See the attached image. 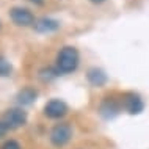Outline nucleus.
<instances>
[{"label": "nucleus", "mask_w": 149, "mask_h": 149, "mask_svg": "<svg viewBox=\"0 0 149 149\" xmlns=\"http://www.w3.org/2000/svg\"><path fill=\"white\" fill-rule=\"evenodd\" d=\"M66 113H68V105L60 99H52L44 105V115L47 118L58 119V118H63Z\"/></svg>", "instance_id": "5"}, {"label": "nucleus", "mask_w": 149, "mask_h": 149, "mask_svg": "<svg viewBox=\"0 0 149 149\" xmlns=\"http://www.w3.org/2000/svg\"><path fill=\"white\" fill-rule=\"evenodd\" d=\"M36 96H38V93H36L33 88H30V86H27V88H24V90H21L17 93V102L21 104V105H30L31 102L36 99Z\"/></svg>", "instance_id": "9"}, {"label": "nucleus", "mask_w": 149, "mask_h": 149, "mask_svg": "<svg viewBox=\"0 0 149 149\" xmlns=\"http://www.w3.org/2000/svg\"><path fill=\"white\" fill-rule=\"evenodd\" d=\"M123 107L126 108L130 115H136L143 110V100L140 99L138 94H134V93H127V94L123 96V100H121Z\"/></svg>", "instance_id": "6"}, {"label": "nucleus", "mask_w": 149, "mask_h": 149, "mask_svg": "<svg viewBox=\"0 0 149 149\" xmlns=\"http://www.w3.org/2000/svg\"><path fill=\"white\" fill-rule=\"evenodd\" d=\"M8 129H10V127H8L3 121H0V138H2V136H5V134L8 132Z\"/></svg>", "instance_id": "14"}, {"label": "nucleus", "mask_w": 149, "mask_h": 149, "mask_svg": "<svg viewBox=\"0 0 149 149\" xmlns=\"http://www.w3.org/2000/svg\"><path fill=\"white\" fill-rule=\"evenodd\" d=\"M86 79L93 86H104L107 83V74L97 68H91L86 74Z\"/></svg>", "instance_id": "8"}, {"label": "nucleus", "mask_w": 149, "mask_h": 149, "mask_svg": "<svg viewBox=\"0 0 149 149\" xmlns=\"http://www.w3.org/2000/svg\"><path fill=\"white\" fill-rule=\"evenodd\" d=\"M0 149H22V148L16 140H6V141L0 146Z\"/></svg>", "instance_id": "13"}, {"label": "nucleus", "mask_w": 149, "mask_h": 149, "mask_svg": "<svg viewBox=\"0 0 149 149\" xmlns=\"http://www.w3.org/2000/svg\"><path fill=\"white\" fill-rule=\"evenodd\" d=\"M72 136V127L69 123H60L50 130V141L54 146H64Z\"/></svg>", "instance_id": "2"}, {"label": "nucleus", "mask_w": 149, "mask_h": 149, "mask_svg": "<svg viewBox=\"0 0 149 149\" xmlns=\"http://www.w3.org/2000/svg\"><path fill=\"white\" fill-rule=\"evenodd\" d=\"M10 17L16 25L19 27H30V25H35V16L30 10L27 8H21V6H16V8H11L10 10Z\"/></svg>", "instance_id": "3"}, {"label": "nucleus", "mask_w": 149, "mask_h": 149, "mask_svg": "<svg viewBox=\"0 0 149 149\" xmlns=\"http://www.w3.org/2000/svg\"><path fill=\"white\" fill-rule=\"evenodd\" d=\"M58 69H52V68H49V69H44V71H41V77L44 79V80H50V79H55L58 75Z\"/></svg>", "instance_id": "12"}, {"label": "nucleus", "mask_w": 149, "mask_h": 149, "mask_svg": "<svg viewBox=\"0 0 149 149\" xmlns=\"http://www.w3.org/2000/svg\"><path fill=\"white\" fill-rule=\"evenodd\" d=\"M119 107L115 104L113 99L107 97L105 100L102 102V105H100V113H102L105 118H111V116H115L116 113H118Z\"/></svg>", "instance_id": "10"}, {"label": "nucleus", "mask_w": 149, "mask_h": 149, "mask_svg": "<svg viewBox=\"0 0 149 149\" xmlns=\"http://www.w3.org/2000/svg\"><path fill=\"white\" fill-rule=\"evenodd\" d=\"M11 74V64L6 61L5 57L0 55V77H6Z\"/></svg>", "instance_id": "11"}, {"label": "nucleus", "mask_w": 149, "mask_h": 149, "mask_svg": "<svg viewBox=\"0 0 149 149\" xmlns=\"http://www.w3.org/2000/svg\"><path fill=\"white\" fill-rule=\"evenodd\" d=\"M31 3H35V5H42L44 3V0H30Z\"/></svg>", "instance_id": "15"}, {"label": "nucleus", "mask_w": 149, "mask_h": 149, "mask_svg": "<svg viewBox=\"0 0 149 149\" xmlns=\"http://www.w3.org/2000/svg\"><path fill=\"white\" fill-rule=\"evenodd\" d=\"M33 27L38 33H52V31H57L60 29V22L49 17H42V19H38Z\"/></svg>", "instance_id": "7"}, {"label": "nucleus", "mask_w": 149, "mask_h": 149, "mask_svg": "<svg viewBox=\"0 0 149 149\" xmlns=\"http://www.w3.org/2000/svg\"><path fill=\"white\" fill-rule=\"evenodd\" d=\"M90 2H93V3H102V2H105V0H90Z\"/></svg>", "instance_id": "16"}, {"label": "nucleus", "mask_w": 149, "mask_h": 149, "mask_svg": "<svg viewBox=\"0 0 149 149\" xmlns=\"http://www.w3.org/2000/svg\"><path fill=\"white\" fill-rule=\"evenodd\" d=\"M3 123L10 129L22 127L27 123V113L22 108H10L3 113Z\"/></svg>", "instance_id": "4"}, {"label": "nucleus", "mask_w": 149, "mask_h": 149, "mask_svg": "<svg viewBox=\"0 0 149 149\" xmlns=\"http://www.w3.org/2000/svg\"><path fill=\"white\" fill-rule=\"evenodd\" d=\"M79 66V50L72 46H64L57 55V69L60 72H72Z\"/></svg>", "instance_id": "1"}]
</instances>
